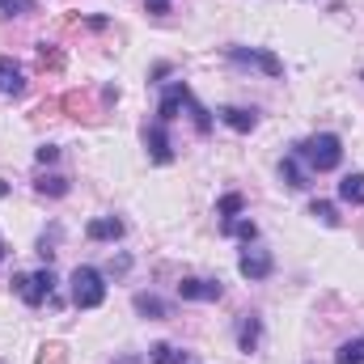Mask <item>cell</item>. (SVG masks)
Returning <instances> with one entry per match:
<instances>
[{
    "instance_id": "1",
    "label": "cell",
    "mask_w": 364,
    "mask_h": 364,
    "mask_svg": "<svg viewBox=\"0 0 364 364\" xmlns=\"http://www.w3.org/2000/svg\"><path fill=\"white\" fill-rule=\"evenodd\" d=\"M292 153H296L314 174H326V170H339V161H343V140H339L335 132H318V136L301 140Z\"/></svg>"
},
{
    "instance_id": "2",
    "label": "cell",
    "mask_w": 364,
    "mask_h": 364,
    "mask_svg": "<svg viewBox=\"0 0 364 364\" xmlns=\"http://www.w3.org/2000/svg\"><path fill=\"white\" fill-rule=\"evenodd\" d=\"M68 284H73V305L77 309H97L106 301V275L97 267H77Z\"/></svg>"
},
{
    "instance_id": "3",
    "label": "cell",
    "mask_w": 364,
    "mask_h": 364,
    "mask_svg": "<svg viewBox=\"0 0 364 364\" xmlns=\"http://www.w3.org/2000/svg\"><path fill=\"white\" fill-rule=\"evenodd\" d=\"M13 288L21 292L26 305H43L55 292V275H51V267H43V272H34V275H13Z\"/></svg>"
},
{
    "instance_id": "4",
    "label": "cell",
    "mask_w": 364,
    "mask_h": 364,
    "mask_svg": "<svg viewBox=\"0 0 364 364\" xmlns=\"http://www.w3.org/2000/svg\"><path fill=\"white\" fill-rule=\"evenodd\" d=\"M229 60H233V64H250V68H263L267 77H284V64H279V55L263 51V47H229Z\"/></svg>"
},
{
    "instance_id": "5",
    "label": "cell",
    "mask_w": 364,
    "mask_h": 364,
    "mask_svg": "<svg viewBox=\"0 0 364 364\" xmlns=\"http://www.w3.org/2000/svg\"><path fill=\"white\" fill-rule=\"evenodd\" d=\"M144 149H149V157H153L157 166H170V161H174V144H170V132H166L161 119L144 132Z\"/></svg>"
},
{
    "instance_id": "6",
    "label": "cell",
    "mask_w": 364,
    "mask_h": 364,
    "mask_svg": "<svg viewBox=\"0 0 364 364\" xmlns=\"http://www.w3.org/2000/svg\"><path fill=\"white\" fill-rule=\"evenodd\" d=\"M17 93H26V73L17 60L0 55V97H17Z\"/></svg>"
},
{
    "instance_id": "7",
    "label": "cell",
    "mask_w": 364,
    "mask_h": 364,
    "mask_svg": "<svg viewBox=\"0 0 364 364\" xmlns=\"http://www.w3.org/2000/svg\"><path fill=\"white\" fill-rule=\"evenodd\" d=\"M191 102V90H186V81H174L170 90H166V97H161V106H157V119L161 123H174L178 119V110Z\"/></svg>"
},
{
    "instance_id": "8",
    "label": "cell",
    "mask_w": 364,
    "mask_h": 364,
    "mask_svg": "<svg viewBox=\"0 0 364 364\" xmlns=\"http://www.w3.org/2000/svg\"><path fill=\"white\" fill-rule=\"evenodd\" d=\"M178 296H182V301H220V296H225V288H220L216 279H182Z\"/></svg>"
},
{
    "instance_id": "9",
    "label": "cell",
    "mask_w": 364,
    "mask_h": 364,
    "mask_svg": "<svg viewBox=\"0 0 364 364\" xmlns=\"http://www.w3.org/2000/svg\"><path fill=\"white\" fill-rule=\"evenodd\" d=\"M275 267V259L267 255V250H246L242 259H237V272L246 275V279H267Z\"/></svg>"
},
{
    "instance_id": "10",
    "label": "cell",
    "mask_w": 364,
    "mask_h": 364,
    "mask_svg": "<svg viewBox=\"0 0 364 364\" xmlns=\"http://www.w3.org/2000/svg\"><path fill=\"white\" fill-rule=\"evenodd\" d=\"M85 237L90 242H119L123 237V220L119 216H97V220L85 225Z\"/></svg>"
},
{
    "instance_id": "11",
    "label": "cell",
    "mask_w": 364,
    "mask_h": 364,
    "mask_svg": "<svg viewBox=\"0 0 364 364\" xmlns=\"http://www.w3.org/2000/svg\"><path fill=\"white\" fill-rule=\"evenodd\" d=\"M259 339H263V318L259 314H242V322H237V348L242 352H255Z\"/></svg>"
},
{
    "instance_id": "12",
    "label": "cell",
    "mask_w": 364,
    "mask_h": 364,
    "mask_svg": "<svg viewBox=\"0 0 364 364\" xmlns=\"http://www.w3.org/2000/svg\"><path fill=\"white\" fill-rule=\"evenodd\" d=\"M279 178L288 182L292 191H305V186H309V170L301 166V157H296V153H288V157L279 161Z\"/></svg>"
},
{
    "instance_id": "13",
    "label": "cell",
    "mask_w": 364,
    "mask_h": 364,
    "mask_svg": "<svg viewBox=\"0 0 364 364\" xmlns=\"http://www.w3.org/2000/svg\"><path fill=\"white\" fill-rule=\"evenodd\" d=\"M220 119H225V127H233V132H255V123H259V114L255 110H246V106H225L220 110Z\"/></svg>"
},
{
    "instance_id": "14",
    "label": "cell",
    "mask_w": 364,
    "mask_h": 364,
    "mask_svg": "<svg viewBox=\"0 0 364 364\" xmlns=\"http://www.w3.org/2000/svg\"><path fill=\"white\" fill-rule=\"evenodd\" d=\"M339 199L352 203V208H360L364 203V174H348V178L339 182Z\"/></svg>"
},
{
    "instance_id": "15",
    "label": "cell",
    "mask_w": 364,
    "mask_h": 364,
    "mask_svg": "<svg viewBox=\"0 0 364 364\" xmlns=\"http://www.w3.org/2000/svg\"><path fill=\"white\" fill-rule=\"evenodd\" d=\"M136 314L157 322V318H166L170 309H166V301H161V296H153V292H140V296H136Z\"/></svg>"
},
{
    "instance_id": "16",
    "label": "cell",
    "mask_w": 364,
    "mask_h": 364,
    "mask_svg": "<svg viewBox=\"0 0 364 364\" xmlns=\"http://www.w3.org/2000/svg\"><path fill=\"white\" fill-rule=\"evenodd\" d=\"M220 229H225V233H229V237H242V242H246V246H250V242H255V237H259V225H255V220H237V216H233V220H225V225H220Z\"/></svg>"
},
{
    "instance_id": "17",
    "label": "cell",
    "mask_w": 364,
    "mask_h": 364,
    "mask_svg": "<svg viewBox=\"0 0 364 364\" xmlns=\"http://www.w3.org/2000/svg\"><path fill=\"white\" fill-rule=\"evenodd\" d=\"M34 191H38V195L60 199V195H68V178H60V174H43V178L34 182Z\"/></svg>"
},
{
    "instance_id": "18",
    "label": "cell",
    "mask_w": 364,
    "mask_h": 364,
    "mask_svg": "<svg viewBox=\"0 0 364 364\" xmlns=\"http://www.w3.org/2000/svg\"><path fill=\"white\" fill-rule=\"evenodd\" d=\"M335 364H364V335L360 339H348V343L335 352Z\"/></svg>"
},
{
    "instance_id": "19",
    "label": "cell",
    "mask_w": 364,
    "mask_h": 364,
    "mask_svg": "<svg viewBox=\"0 0 364 364\" xmlns=\"http://www.w3.org/2000/svg\"><path fill=\"white\" fill-rule=\"evenodd\" d=\"M149 360H153V364H186V352H178V348H170V343H153Z\"/></svg>"
},
{
    "instance_id": "20",
    "label": "cell",
    "mask_w": 364,
    "mask_h": 364,
    "mask_svg": "<svg viewBox=\"0 0 364 364\" xmlns=\"http://www.w3.org/2000/svg\"><path fill=\"white\" fill-rule=\"evenodd\" d=\"M237 212H246V199H242L237 191H233V195H225V199L216 203V216H220V225H225V220H233Z\"/></svg>"
},
{
    "instance_id": "21",
    "label": "cell",
    "mask_w": 364,
    "mask_h": 364,
    "mask_svg": "<svg viewBox=\"0 0 364 364\" xmlns=\"http://www.w3.org/2000/svg\"><path fill=\"white\" fill-rule=\"evenodd\" d=\"M309 216H318V220L331 225V229L339 225V212H335V203H326V199H314V203H309Z\"/></svg>"
},
{
    "instance_id": "22",
    "label": "cell",
    "mask_w": 364,
    "mask_h": 364,
    "mask_svg": "<svg viewBox=\"0 0 364 364\" xmlns=\"http://www.w3.org/2000/svg\"><path fill=\"white\" fill-rule=\"evenodd\" d=\"M38 68H51V73H60V68H64V55H60L51 43H43V47H38Z\"/></svg>"
},
{
    "instance_id": "23",
    "label": "cell",
    "mask_w": 364,
    "mask_h": 364,
    "mask_svg": "<svg viewBox=\"0 0 364 364\" xmlns=\"http://www.w3.org/2000/svg\"><path fill=\"white\" fill-rule=\"evenodd\" d=\"M186 106H191V114H195V132H199V136H208V132H212V114H208V110H203L195 97H191Z\"/></svg>"
},
{
    "instance_id": "24",
    "label": "cell",
    "mask_w": 364,
    "mask_h": 364,
    "mask_svg": "<svg viewBox=\"0 0 364 364\" xmlns=\"http://www.w3.org/2000/svg\"><path fill=\"white\" fill-rule=\"evenodd\" d=\"M34 364H68V356H64V348H55V343H51V348H43V352H38V360Z\"/></svg>"
},
{
    "instance_id": "25",
    "label": "cell",
    "mask_w": 364,
    "mask_h": 364,
    "mask_svg": "<svg viewBox=\"0 0 364 364\" xmlns=\"http://www.w3.org/2000/svg\"><path fill=\"white\" fill-rule=\"evenodd\" d=\"M34 157H38V166H51V161L60 157V149H55V144H43V149H38Z\"/></svg>"
},
{
    "instance_id": "26",
    "label": "cell",
    "mask_w": 364,
    "mask_h": 364,
    "mask_svg": "<svg viewBox=\"0 0 364 364\" xmlns=\"http://www.w3.org/2000/svg\"><path fill=\"white\" fill-rule=\"evenodd\" d=\"M17 9H34V0H0V13H17Z\"/></svg>"
},
{
    "instance_id": "27",
    "label": "cell",
    "mask_w": 364,
    "mask_h": 364,
    "mask_svg": "<svg viewBox=\"0 0 364 364\" xmlns=\"http://www.w3.org/2000/svg\"><path fill=\"white\" fill-rule=\"evenodd\" d=\"M144 4H149V13H170L174 0H144Z\"/></svg>"
},
{
    "instance_id": "28",
    "label": "cell",
    "mask_w": 364,
    "mask_h": 364,
    "mask_svg": "<svg viewBox=\"0 0 364 364\" xmlns=\"http://www.w3.org/2000/svg\"><path fill=\"white\" fill-rule=\"evenodd\" d=\"M4 195H9V182L0 178V199H4Z\"/></svg>"
},
{
    "instance_id": "29",
    "label": "cell",
    "mask_w": 364,
    "mask_h": 364,
    "mask_svg": "<svg viewBox=\"0 0 364 364\" xmlns=\"http://www.w3.org/2000/svg\"><path fill=\"white\" fill-rule=\"evenodd\" d=\"M4 250H9V246H4V242H0V259H4Z\"/></svg>"
}]
</instances>
